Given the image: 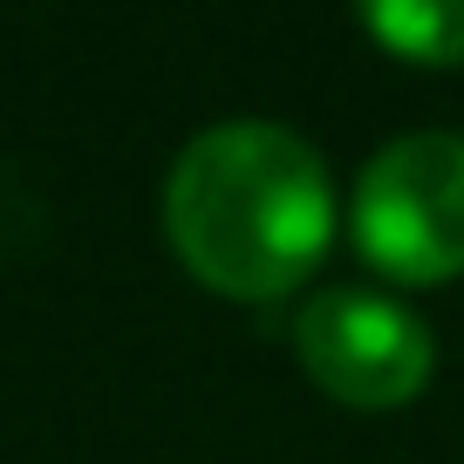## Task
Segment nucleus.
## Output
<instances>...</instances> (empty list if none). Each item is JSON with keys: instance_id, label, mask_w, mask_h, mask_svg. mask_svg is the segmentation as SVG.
<instances>
[{"instance_id": "1", "label": "nucleus", "mask_w": 464, "mask_h": 464, "mask_svg": "<svg viewBox=\"0 0 464 464\" xmlns=\"http://www.w3.org/2000/svg\"><path fill=\"white\" fill-rule=\"evenodd\" d=\"M171 253L232 301H280L334 239V185L321 150L287 123L232 116L198 130L164 178Z\"/></svg>"}, {"instance_id": "2", "label": "nucleus", "mask_w": 464, "mask_h": 464, "mask_svg": "<svg viewBox=\"0 0 464 464\" xmlns=\"http://www.w3.org/2000/svg\"><path fill=\"white\" fill-rule=\"evenodd\" d=\"M355 246L376 274L437 287L464 274V137L410 130L390 137L355 178L348 205Z\"/></svg>"}, {"instance_id": "3", "label": "nucleus", "mask_w": 464, "mask_h": 464, "mask_svg": "<svg viewBox=\"0 0 464 464\" xmlns=\"http://www.w3.org/2000/svg\"><path fill=\"white\" fill-rule=\"evenodd\" d=\"M294 355L321 390L355 410L410 403L437 369L430 328L376 287H321L294 314Z\"/></svg>"}, {"instance_id": "4", "label": "nucleus", "mask_w": 464, "mask_h": 464, "mask_svg": "<svg viewBox=\"0 0 464 464\" xmlns=\"http://www.w3.org/2000/svg\"><path fill=\"white\" fill-rule=\"evenodd\" d=\"M362 28L403 62H464V0H376L362 7Z\"/></svg>"}]
</instances>
